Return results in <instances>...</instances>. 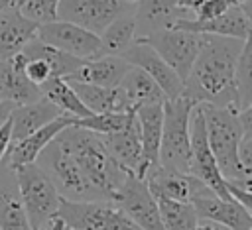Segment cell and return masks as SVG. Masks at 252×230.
Here are the masks:
<instances>
[{
  "mask_svg": "<svg viewBox=\"0 0 252 230\" xmlns=\"http://www.w3.org/2000/svg\"><path fill=\"white\" fill-rule=\"evenodd\" d=\"M240 47L242 39L205 33L203 47L183 81V94L195 104L236 108L234 67Z\"/></svg>",
  "mask_w": 252,
  "mask_h": 230,
  "instance_id": "obj_1",
  "label": "cell"
},
{
  "mask_svg": "<svg viewBox=\"0 0 252 230\" xmlns=\"http://www.w3.org/2000/svg\"><path fill=\"white\" fill-rule=\"evenodd\" d=\"M0 230H32L18 197L0 193Z\"/></svg>",
  "mask_w": 252,
  "mask_h": 230,
  "instance_id": "obj_32",
  "label": "cell"
},
{
  "mask_svg": "<svg viewBox=\"0 0 252 230\" xmlns=\"http://www.w3.org/2000/svg\"><path fill=\"white\" fill-rule=\"evenodd\" d=\"M238 120H240V128H242V136L244 138H252V102L238 110Z\"/></svg>",
  "mask_w": 252,
  "mask_h": 230,
  "instance_id": "obj_39",
  "label": "cell"
},
{
  "mask_svg": "<svg viewBox=\"0 0 252 230\" xmlns=\"http://www.w3.org/2000/svg\"><path fill=\"white\" fill-rule=\"evenodd\" d=\"M81 102L93 112V114H102V112H128L122 100V94L118 86H98V85H89V83H71L67 81Z\"/></svg>",
  "mask_w": 252,
  "mask_h": 230,
  "instance_id": "obj_26",
  "label": "cell"
},
{
  "mask_svg": "<svg viewBox=\"0 0 252 230\" xmlns=\"http://www.w3.org/2000/svg\"><path fill=\"white\" fill-rule=\"evenodd\" d=\"M22 0H0V12H8V10H16L20 6Z\"/></svg>",
  "mask_w": 252,
  "mask_h": 230,
  "instance_id": "obj_42",
  "label": "cell"
},
{
  "mask_svg": "<svg viewBox=\"0 0 252 230\" xmlns=\"http://www.w3.org/2000/svg\"><path fill=\"white\" fill-rule=\"evenodd\" d=\"M203 116L207 126L209 147L226 183L240 181L246 171L238 161V145L242 142V128L238 120V110L234 106H213L203 104Z\"/></svg>",
  "mask_w": 252,
  "mask_h": 230,
  "instance_id": "obj_3",
  "label": "cell"
},
{
  "mask_svg": "<svg viewBox=\"0 0 252 230\" xmlns=\"http://www.w3.org/2000/svg\"><path fill=\"white\" fill-rule=\"evenodd\" d=\"M189 173L195 175L199 181H203L211 191H215L222 199H230V193L226 189V181L220 175V169L215 161V155L209 147L207 140V126L201 104L193 106L191 112V165Z\"/></svg>",
  "mask_w": 252,
  "mask_h": 230,
  "instance_id": "obj_9",
  "label": "cell"
},
{
  "mask_svg": "<svg viewBox=\"0 0 252 230\" xmlns=\"http://www.w3.org/2000/svg\"><path fill=\"white\" fill-rule=\"evenodd\" d=\"M140 230H165L156 197L150 193L146 181L128 173L112 201Z\"/></svg>",
  "mask_w": 252,
  "mask_h": 230,
  "instance_id": "obj_8",
  "label": "cell"
},
{
  "mask_svg": "<svg viewBox=\"0 0 252 230\" xmlns=\"http://www.w3.org/2000/svg\"><path fill=\"white\" fill-rule=\"evenodd\" d=\"M26 57L16 53L8 59H0V102L20 106L41 98V88L26 77Z\"/></svg>",
  "mask_w": 252,
  "mask_h": 230,
  "instance_id": "obj_15",
  "label": "cell"
},
{
  "mask_svg": "<svg viewBox=\"0 0 252 230\" xmlns=\"http://www.w3.org/2000/svg\"><path fill=\"white\" fill-rule=\"evenodd\" d=\"M173 28L187 29V31H197V33H207V35H222V37H236L244 39L252 28L238 4H232L224 14L213 18V20H195V18H183L175 22Z\"/></svg>",
  "mask_w": 252,
  "mask_h": 230,
  "instance_id": "obj_19",
  "label": "cell"
},
{
  "mask_svg": "<svg viewBox=\"0 0 252 230\" xmlns=\"http://www.w3.org/2000/svg\"><path fill=\"white\" fill-rule=\"evenodd\" d=\"M10 145H12V120H10V114H8L0 122V163L4 161Z\"/></svg>",
  "mask_w": 252,
  "mask_h": 230,
  "instance_id": "obj_36",
  "label": "cell"
},
{
  "mask_svg": "<svg viewBox=\"0 0 252 230\" xmlns=\"http://www.w3.org/2000/svg\"><path fill=\"white\" fill-rule=\"evenodd\" d=\"M57 8H59V0H22L18 6L20 14L35 22L37 26L57 20Z\"/></svg>",
  "mask_w": 252,
  "mask_h": 230,
  "instance_id": "obj_33",
  "label": "cell"
},
{
  "mask_svg": "<svg viewBox=\"0 0 252 230\" xmlns=\"http://www.w3.org/2000/svg\"><path fill=\"white\" fill-rule=\"evenodd\" d=\"M57 116H61V110L55 104H51L47 98H43V96L39 100H35V102H30V104L12 106V110H10L12 144H16V142L24 140L26 136L33 134L35 130H39L45 124H49Z\"/></svg>",
  "mask_w": 252,
  "mask_h": 230,
  "instance_id": "obj_22",
  "label": "cell"
},
{
  "mask_svg": "<svg viewBox=\"0 0 252 230\" xmlns=\"http://www.w3.org/2000/svg\"><path fill=\"white\" fill-rule=\"evenodd\" d=\"M24 57H26V55H24ZM24 71H26V77H28L32 83H35L37 86H39V85H43L47 79H51V77H53L51 67H49L43 59H39V57H26Z\"/></svg>",
  "mask_w": 252,
  "mask_h": 230,
  "instance_id": "obj_34",
  "label": "cell"
},
{
  "mask_svg": "<svg viewBox=\"0 0 252 230\" xmlns=\"http://www.w3.org/2000/svg\"><path fill=\"white\" fill-rule=\"evenodd\" d=\"M197 230H224V228L219 226V224H215V222H211V220H203V218H199Z\"/></svg>",
  "mask_w": 252,
  "mask_h": 230,
  "instance_id": "obj_41",
  "label": "cell"
},
{
  "mask_svg": "<svg viewBox=\"0 0 252 230\" xmlns=\"http://www.w3.org/2000/svg\"><path fill=\"white\" fill-rule=\"evenodd\" d=\"M118 90L122 94V100H124V106L128 112H134L136 108H140L144 104H163L165 102V94L158 86V83L148 73H144L142 69H138L134 65L118 83Z\"/></svg>",
  "mask_w": 252,
  "mask_h": 230,
  "instance_id": "obj_21",
  "label": "cell"
},
{
  "mask_svg": "<svg viewBox=\"0 0 252 230\" xmlns=\"http://www.w3.org/2000/svg\"><path fill=\"white\" fill-rule=\"evenodd\" d=\"M134 10L126 0H59L57 20L77 24L93 33H100L112 20Z\"/></svg>",
  "mask_w": 252,
  "mask_h": 230,
  "instance_id": "obj_10",
  "label": "cell"
},
{
  "mask_svg": "<svg viewBox=\"0 0 252 230\" xmlns=\"http://www.w3.org/2000/svg\"><path fill=\"white\" fill-rule=\"evenodd\" d=\"M230 185H236V187H240V189H244V191H252V171H250V173H246L240 181L230 183Z\"/></svg>",
  "mask_w": 252,
  "mask_h": 230,
  "instance_id": "obj_40",
  "label": "cell"
},
{
  "mask_svg": "<svg viewBox=\"0 0 252 230\" xmlns=\"http://www.w3.org/2000/svg\"><path fill=\"white\" fill-rule=\"evenodd\" d=\"M22 53L26 57H39V59H43L51 67L53 77H63V79H67L69 75H73L81 67V63L85 61V59H79V57H73L69 53L59 51V49L43 43L37 37H33L32 41H28L26 47L22 49Z\"/></svg>",
  "mask_w": 252,
  "mask_h": 230,
  "instance_id": "obj_28",
  "label": "cell"
},
{
  "mask_svg": "<svg viewBox=\"0 0 252 230\" xmlns=\"http://www.w3.org/2000/svg\"><path fill=\"white\" fill-rule=\"evenodd\" d=\"M238 161L246 173L252 171V138H242L238 145Z\"/></svg>",
  "mask_w": 252,
  "mask_h": 230,
  "instance_id": "obj_37",
  "label": "cell"
},
{
  "mask_svg": "<svg viewBox=\"0 0 252 230\" xmlns=\"http://www.w3.org/2000/svg\"><path fill=\"white\" fill-rule=\"evenodd\" d=\"M195 102L185 94L163 102L159 165L189 173L191 165V112Z\"/></svg>",
  "mask_w": 252,
  "mask_h": 230,
  "instance_id": "obj_4",
  "label": "cell"
},
{
  "mask_svg": "<svg viewBox=\"0 0 252 230\" xmlns=\"http://www.w3.org/2000/svg\"><path fill=\"white\" fill-rule=\"evenodd\" d=\"M0 104H2V102H0Z\"/></svg>",
  "mask_w": 252,
  "mask_h": 230,
  "instance_id": "obj_45",
  "label": "cell"
},
{
  "mask_svg": "<svg viewBox=\"0 0 252 230\" xmlns=\"http://www.w3.org/2000/svg\"><path fill=\"white\" fill-rule=\"evenodd\" d=\"M100 55H122L134 41H136V20H134V10L128 14L118 16L112 20L100 33Z\"/></svg>",
  "mask_w": 252,
  "mask_h": 230,
  "instance_id": "obj_25",
  "label": "cell"
},
{
  "mask_svg": "<svg viewBox=\"0 0 252 230\" xmlns=\"http://www.w3.org/2000/svg\"><path fill=\"white\" fill-rule=\"evenodd\" d=\"M140 130L142 153L146 171L154 165H159V144H161V126H163V104H144L134 110Z\"/></svg>",
  "mask_w": 252,
  "mask_h": 230,
  "instance_id": "obj_23",
  "label": "cell"
},
{
  "mask_svg": "<svg viewBox=\"0 0 252 230\" xmlns=\"http://www.w3.org/2000/svg\"><path fill=\"white\" fill-rule=\"evenodd\" d=\"M132 114L134 112H102V114H91L87 118H77L73 126H79V128L96 132L100 136H106V134H112V132L122 130L130 122Z\"/></svg>",
  "mask_w": 252,
  "mask_h": 230,
  "instance_id": "obj_31",
  "label": "cell"
},
{
  "mask_svg": "<svg viewBox=\"0 0 252 230\" xmlns=\"http://www.w3.org/2000/svg\"><path fill=\"white\" fill-rule=\"evenodd\" d=\"M140 41L152 45L159 53V57L185 81V77L189 75V71L193 67L195 57L199 55V51L203 47L205 33L169 28V29L156 31L148 37H142Z\"/></svg>",
  "mask_w": 252,
  "mask_h": 230,
  "instance_id": "obj_7",
  "label": "cell"
},
{
  "mask_svg": "<svg viewBox=\"0 0 252 230\" xmlns=\"http://www.w3.org/2000/svg\"><path fill=\"white\" fill-rule=\"evenodd\" d=\"M234 4V0H205L197 10H195V20H213L220 14H224L230 6Z\"/></svg>",
  "mask_w": 252,
  "mask_h": 230,
  "instance_id": "obj_35",
  "label": "cell"
},
{
  "mask_svg": "<svg viewBox=\"0 0 252 230\" xmlns=\"http://www.w3.org/2000/svg\"><path fill=\"white\" fill-rule=\"evenodd\" d=\"M37 24L20 14V10L0 12V59L20 53L28 41L37 35Z\"/></svg>",
  "mask_w": 252,
  "mask_h": 230,
  "instance_id": "obj_24",
  "label": "cell"
},
{
  "mask_svg": "<svg viewBox=\"0 0 252 230\" xmlns=\"http://www.w3.org/2000/svg\"><path fill=\"white\" fill-rule=\"evenodd\" d=\"M14 175L18 199L26 210L32 230H41L45 222L57 214L63 197L37 161L14 169Z\"/></svg>",
  "mask_w": 252,
  "mask_h": 230,
  "instance_id": "obj_5",
  "label": "cell"
},
{
  "mask_svg": "<svg viewBox=\"0 0 252 230\" xmlns=\"http://www.w3.org/2000/svg\"><path fill=\"white\" fill-rule=\"evenodd\" d=\"M226 189H228L230 197L236 199V201L248 210V214L252 216V191H244V189H240V187H236V185H230V183H226Z\"/></svg>",
  "mask_w": 252,
  "mask_h": 230,
  "instance_id": "obj_38",
  "label": "cell"
},
{
  "mask_svg": "<svg viewBox=\"0 0 252 230\" xmlns=\"http://www.w3.org/2000/svg\"><path fill=\"white\" fill-rule=\"evenodd\" d=\"M236 108L242 110L252 102V31L242 39V47L234 67Z\"/></svg>",
  "mask_w": 252,
  "mask_h": 230,
  "instance_id": "obj_29",
  "label": "cell"
},
{
  "mask_svg": "<svg viewBox=\"0 0 252 230\" xmlns=\"http://www.w3.org/2000/svg\"><path fill=\"white\" fill-rule=\"evenodd\" d=\"M39 88H41V96L47 98L51 104H55L61 110V114H67L73 118H87L93 114L81 102L75 88L63 77H51L43 85H39Z\"/></svg>",
  "mask_w": 252,
  "mask_h": 230,
  "instance_id": "obj_27",
  "label": "cell"
},
{
  "mask_svg": "<svg viewBox=\"0 0 252 230\" xmlns=\"http://www.w3.org/2000/svg\"><path fill=\"white\" fill-rule=\"evenodd\" d=\"M57 138L98 197L102 201H114L116 191L128 173L112 159L102 136L79 126H67L57 134Z\"/></svg>",
  "mask_w": 252,
  "mask_h": 230,
  "instance_id": "obj_2",
  "label": "cell"
},
{
  "mask_svg": "<svg viewBox=\"0 0 252 230\" xmlns=\"http://www.w3.org/2000/svg\"><path fill=\"white\" fill-rule=\"evenodd\" d=\"M144 181L156 199H167V201H179V202H193L197 197L211 191L195 175L167 169L161 165L150 167L144 173Z\"/></svg>",
  "mask_w": 252,
  "mask_h": 230,
  "instance_id": "obj_12",
  "label": "cell"
},
{
  "mask_svg": "<svg viewBox=\"0 0 252 230\" xmlns=\"http://www.w3.org/2000/svg\"><path fill=\"white\" fill-rule=\"evenodd\" d=\"M120 57H124L130 65L148 73L158 83V86L163 90L165 100L167 98H177V96L183 94V79L159 57V53L152 45L136 39Z\"/></svg>",
  "mask_w": 252,
  "mask_h": 230,
  "instance_id": "obj_13",
  "label": "cell"
},
{
  "mask_svg": "<svg viewBox=\"0 0 252 230\" xmlns=\"http://www.w3.org/2000/svg\"><path fill=\"white\" fill-rule=\"evenodd\" d=\"M130 63L120 55H100L85 59L81 67L69 75L65 81L71 83H89L98 86H118L122 77L130 71Z\"/></svg>",
  "mask_w": 252,
  "mask_h": 230,
  "instance_id": "obj_20",
  "label": "cell"
},
{
  "mask_svg": "<svg viewBox=\"0 0 252 230\" xmlns=\"http://www.w3.org/2000/svg\"><path fill=\"white\" fill-rule=\"evenodd\" d=\"M75 120H77V118H73V116L61 114V116H57L55 120H51L49 124H45V126H41L39 130H35L33 134H30V136H26L24 140L12 144L10 149H8V153H6V157H4L6 163H8V167L14 171V169H18V167H22V165H28V163L37 161L39 153L47 147V144H49L61 130H65L67 126H73Z\"/></svg>",
  "mask_w": 252,
  "mask_h": 230,
  "instance_id": "obj_18",
  "label": "cell"
},
{
  "mask_svg": "<svg viewBox=\"0 0 252 230\" xmlns=\"http://www.w3.org/2000/svg\"><path fill=\"white\" fill-rule=\"evenodd\" d=\"M108 153L112 159L126 171L134 173L144 179L146 173V163H144V153H142V142H140V130H138V120L136 114H132L130 122L112 134L102 136Z\"/></svg>",
  "mask_w": 252,
  "mask_h": 230,
  "instance_id": "obj_17",
  "label": "cell"
},
{
  "mask_svg": "<svg viewBox=\"0 0 252 230\" xmlns=\"http://www.w3.org/2000/svg\"><path fill=\"white\" fill-rule=\"evenodd\" d=\"M183 18L195 16L189 10L181 8L177 0H138L134 4L136 39L148 37L161 29H169Z\"/></svg>",
  "mask_w": 252,
  "mask_h": 230,
  "instance_id": "obj_16",
  "label": "cell"
},
{
  "mask_svg": "<svg viewBox=\"0 0 252 230\" xmlns=\"http://www.w3.org/2000/svg\"><path fill=\"white\" fill-rule=\"evenodd\" d=\"M159 206V216L165 230H197L199 216L191 202L156 199Z\"/></svg>",
  "mask_w": 252,
  "mask_h": 230,
  "instance_id": "obj_30",
  "label": "cell"
},
{
  "mask_svg": "<svg viewBox=\"0 0 252 230\" xmlns=\"http://www.w3.org/2000/svg\"><path fill=\"white\" fill-rule=\"evenodd\" d=\"M240 8H242V12H244V16H246V20H248V24L252 28V0H244L240 4Z\"/></svg>",
  "mask_w": 252,
  "mask_h": 230,
  "instance_id": "obj_43",
  "label": "cell"
},
{
  "mask_svg": "<svg viewBox=\"0 0 252 230\" xmlns=\"http://www.w3.org/2000/svg\"><path fill=\"white\" fill-rule=\"evenodd\" d=\"M10 110H12V104H6V102L0 104V122L10 114Z\"/></svg>",
  "mask_w": 252,
  "mask_h": 230,
  "instance_id": "obj_44",
  "label": "cell"
},
{
  "mask_svg": "<svg viewBox=\"0 0 252 230\" xmlns=\"http://www.w3.org/2000/svg\"><path fill=\"white\" fill-rule=\"evenodd\" d=\"M193 208L199 218L211 220L224 230H252V216L236 199H222L215 191H207L197 197Z\"/></svg>",
  "mask_w": 252,
  "mask_h": 230,
  "instance_id": "obj_14",
  "label": "cell"
},
{
  "mask_svg": "<svg viewBox=\"0 0 252 230\" xmlns=\"http://www.w3.org/2000/svg\"><path fill=\"white\" fill-rule=\"evenodd\" d=\"M57 214L67 230H140L112 201L61 199Z\"/></svg>",
  "mask_w": 252,
  "mask_h": 230,
  "instance_id": "obj_6",
  "label": "cell"
},
{
  "mask_svg": "<svg viewBox=\"0 0 252 230\" xmlns=\"http://www.w3.org/2000/svg\"><path fill=\"white\" fill-rule=\"evenodd\" d=\"M35 37L79 59L98 57V49H100V39L96 33L65 20H53L49 24L39 26Z\"/></svg>",
  "mask_w": 252,
  "mask_h": 230,
  "instance_id": "obj_11",
  "label": "cell"
}]
</instances>
